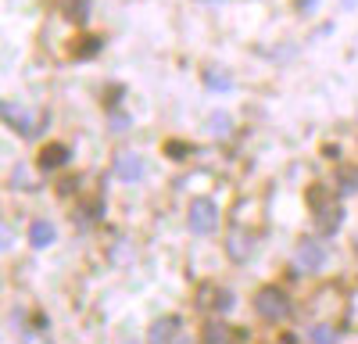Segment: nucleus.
I'll return each instance as SVG.
<instances>
[{
	"mask_svg": "<svg viewBox=\"0 0 358 344\" xmlns=\"http://www.w3.org/2000/svg\"><path fill=\"white\" fill-rule=\"evenodd\" d=\"M255 308H258L262 320L280 323V320H287V315H290V298L280 291V287H262V291L255 294Z\"/></svg>",
	"mask_w": 358,
	"mask_h": 344,
	"instance_id": "f257e3e1",
	"label": "nucleus"
},
{
	"mask_svg": "<svg viewBox=\"0 0 358 344\" xmlns=\"http://www.w3.org/2000/svg\"><path fill=\"white\" fill-rule=\"evenodd\" d=\"M294 258H297V269H301V273H319L322 262H326V248L315 237H305L301 244H297Z\"/></svg>",
	"mask_w": 358,
	"mask_h": 344,
	"instance_id": "f03ea898",
	"label": "nucleus"
},
{
	"mask_svg": "<svg viewBox=\"0 0 358 344\" xmlns=\"http://www.w3.org/2000/svg\"><path fill=\"white\" fill-rule=\"evenodd\" d=\"M215 222H219V208L208 197H197L190 205V229L194 234H212Z\"/></svg>",
	"mask_w": 358,
	"mask_h": 344,
	"instance_id": "7ed1b4c3",
	"label": "nucleus"
},
{
	"mask_svg": "<svg viewBox=\"0 0 358 344\" xmlns=\"http://www.w3.org/2000/svg\"><path fill=\"white\" fill-rule=\"evenodd\" d=\"M115 176L126 180V183L143 180V158L133 155V151H118V155H115Z\"/></svg>",
	"mask_w": 358,
	"mask_h": 344,
	"instance_id": "20e7f679",
	"label": "nucleus"
},
{
	"mask_svg": "<svg viewBox=\"0 0 358 344\" xmlns=\"http://www.w3.org/2000/svg\"><path fill=\"white\" fill-rule=\"evenodd\" d=\"M330 308L344 315V308H348L344 294L337 291V287H319V294H315V301H312V312L319 315V320H326V312H330Z\"/></svg>",
	"mask_w": 358,
	"mask_h": 344,
	"instance_id": "39448f33",
	"label": "nucleus"
},
{
	"mask_svg": "<svg viewBox=\"0 0 358 344\" xmlns=\"http://www.w3.org/2000/svg\"><path fill=\"white\" fill-rule=\"evenodd\" d=\"M226 251H229V258H233V262H244V258L255 251V241H251V234H248V229H241V226H236L233 234L226 237Z\"/></svg>",
	"mask_w": 358,
	"mask_h": 344,
	"instance_id": "423d86ee",
	"label": "nucleus"
},
{
	"mask_svg": "<svg viewBox=\"0 0 358 344\" xmlns=\"http://www.w3.org/2000/svg\"><path fill=\"white\" fill-rule=\"evenodd\" d=\"M197 305H201V308L226 312V308H233V294H229V291H222V287H204V291L197 294Z\"/></svg>",
	"mask_w": 358,
	"mask_h": 344,
	"instance_id": "0eeeda50",
	"label": "nucleus"
},
{
	"mask_svg": "<svg viewBox=\"0 0 358 344\" xmlns=\"http://www.w3.org/2000/svg\"><path fill=\"white\" fill-rule=\"evenodd\" d=\"M69 158H72V151L65 148V143H47V148L40 151V169H62Z\"/></svg>",
	"mask_w": 358,
	"mask_h": 344,
	"instance_id": "6e6552de",
	"label": "nucleus"
},
{
	"mask_svg": "<svg viewBox=\"0 0 358 344\" xmlns=\"http://www.w3.org/2000/svg\"><path fill=\"white\" fill-rule=\"evenodd\" d=\"M201 337H204L208 344H226V341H241V337H248V334H236V330H229L226 323L215 320V323H208V327H204Z\"/></svg>",
	"mask_w": 358,
	"mask_h": 344,
	"instance_id": "1a4fd4ad",
	"label": "nucleus"
},
{
	"mask_svg": "<svg viewBox=\"0 0 358 344\" xmlns=\"http://www.w3.org/2000/svg\"><path fill=\"white\" fill-rule=\"evenodd\" d=\"M147 337H151V341H172V337H179V320H176V315H165V320H158L155 327H151V334H147Z\"/></svg>",
	"mask_w": 358,
	"mask_h": 344,
	"instance_id": "9d476101",
	"label": "nucleus"
},
{
	"mask_svg": "<svg viewBox=\"0 0 358 344\" xmlns=\"http://www.w3.org/2000/svg\"><path fill=\"white\" fill-rule=\"evenodd\" d=\"M62 11L76 22V25H83L86 18H90V11H94V8H90V0H62Z\"/></svg>",
	"mask_w": 358,
	"mask_h": 344,
	"instance_id": "9b49d317",
	"label": "nucleus"
},
{
	"mask_svg": "<svg viewBox=\"0 0 358 344\" xmlns=\"http://www.w3.org/2000/svg\"><path fill=\"white\" fill-rule=\"evenodd\" d=\"M29 244H33V248L54 244V226L50 222H33V229H29Z\"/></svg>",
	"mask_w": 358,
	"mask_h": 344,
	"instance_id": "f8f14e48",
	"label": "nucleus"
},
{
	"mask_svg": "<svg viewBox=\"0 0 358 344\" xmlns=\"http://www.w3.org/2000/svg\"><path fill=\"white\" fill-rule=\"evenodd\" d=\"M204 83H208V90H219V94H229L233 90V79L222 69H208L204 72Z\"/></svg>",
	"mask_w": 358,
	"mask_h": 344,
	"instance_id": "ddd939ff",
	"label": "nucleus"
},
{
	"mask_svg": "<svg viewBox=\"0 0 358 344\" xmlns=\"http://www.w3.org/2000/svg\"><path fill=\"white\" fill-rule=\"evenodd\" d=\"M308 337H312L315 344H330V341H337V330H334V327H326V323H319V327L308 330Z\"/></svg>",
	"mask_w": 358,
	"mask_h": 344,
	"instance_id": "4468645a",
	"label": "nucleus"
},
{
	"mask_svg": "<svg viewBox=\"0 0 358 344\" xmlns=\"http://www.w3.org/2000/svg\"><path fill=\"white\" fill-rule=\"evenodd\" d=\"M208 133H229V115L226 111H219V115H212V122H208Z\"/></svg>",
	"mask_w": 358,
	"mask_h": 344,
	"instance_id": "2eb2a0df",
	"label": "nucleus"
},
{
	"mask_svg": "<svg viewBox=\"0 0 358 344\" xmlns=\"http://www.w3.org/2000/svg\"><path fill=\"white\" fill-rule=\"evenodd\" d=\"M169 155H172V158H187L190 148H187V143H169Z\"/></svg>",
	"mask_w": 358,
	"mask_h": 344,
	"instance_id": "dca6fc26",
	"label": "nucleus"
},
{
	"mask_svg": "<svg viewBox=\"0 0 358 344\" xmlns=\"http://www.w3.org/2000/svg\"><path fill=\"white\" fill-rule=\"evenodd\" d=\"M358 187V172H344V190H355Z\"/></svg>",
	"mask_w": 358,
	"mask_h": 344,
	"instance_id": "f3484780",
	"label": "nucleus"
},
{
	"mask_svg": "<svg viewBox=\"0 0 358 344\" xmlns=\"http://www.w3.org/2000/svg\"><path fill=\"white\" fill-rule=\"evenodd\" d=\"M319 4V0H297V11H312Z\"/></svg>",
	"mask_w": 358,
	"mask_h": 344,
	"instance_id": "a211bd4d",
	"label": "nucleus"
}]
</instances>
